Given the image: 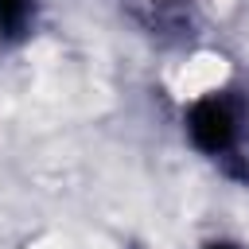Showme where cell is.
<instances>
[{"instance_id": "cell-1", "label": "cell", "mask_w": 249, "mask_h": 249, "mask_svg": "<svg viewBox=\"0 0 249 249\" xmlns=\"http://www.w3.org/2000/svg\"><path fill=\"white\" fill-rule=\"evenodd\" d=\"M183 132L206 160L222 163L237 179H249V101L237 89L198 93L183 109Z\"/></svg>"}, {"instance_id": "cell-2", "label": "cell", "mask_w": 249, "mask_h": 249, "mask_svg": "<svg viewBox=\"0 0 249 249\" xmlns=\"http://www.w3.org/2000/svg\"><path fill=\"white\" fill-rule=\"evenodd\" d=\"M35 23V0H0V39L16 43Z\"/></svg>"}, {"instance_id": "cell-3", "label": "cell", "mask_w": 249, "mask_h": 249, "mask_svg": "<svg viewBox=\"0 0 249 249\" xmlns=\"http://www.w3.org/2000/svg\"><path fill=\"white\" fill-rule=\"evenodd\" d=\"M202 249H245V245H237V241H206Z\"/></svg>"}]
</instances>
